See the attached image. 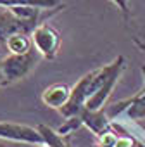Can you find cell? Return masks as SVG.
Segmentation results:
<instances>
[{
  "instance_id": "obj_1",
  "label": "cell",
  "mask_w": 145,
  "mask_h": 147,
  "mask_svg": "<svg viewBox=\"0 0 145 147\" xmlns=\"http://www.w3.org/2000/svg\"><path fill=\"white\" fill-rule=\"evenodd\" d=\"M40 57H42L40 52L33 49L26 54H9L7 57L0 59V71H2L4 85H12L26 78L36 67Z\"/></svg>"
},
{
  "instance_id": "obj_2",
  "label": "cell",
  "mask_w": 145,
  "mask_h": 147,
  "mask_svg": "<svg viewBox=\"0 0 145 147\" xmlns=\"http://www.w3.org/2000/svg\"><path fill=\"white\" fill-rule=\"evenodd\" d=\"M105 67H107V69H105V76H104V80H102L99 90H97V92L87 100V104H85L87 109L99 111V109L104 107V104H105L107 99L111 97V94H112L116 83L119 82L123 71L126 69V59H124L123 55H117L111 64H105Z\"/></svg>"
},
{
  "instance_id": "obj_3",
  "label": "cell",
  "mask_w": 145,
  "mask_h": 147,
  "mask_svg": "<svg viewBox=\"0 0 145 147\" xmlns=\"http://www.w3.org/2000/svg\"><path fill=\"white\" fill-rule=\"evenodd\" d=\"M31 38H33L35 49L40 52L42 57L48 61L57 57L59 49H60V33L54 26H50L48 23H40L33 30Z\"/></svg>"
},
{
  "instance_id": "obj_4",
  "label": "cell",
  "mask_w": 145,
  "mask_h": 147,
  "mask_svg": "<svg viewBox=\"0 0 145 147\" xmlns=\"http://www.w3.org/2000/svg\"><path fill=\"white\" fill-rule=\"evenodd\" d=\"M0 138L19 142V144H28V145H45L43 137L38 131V128L21 125V123L0 121Z\"/></svg>"
},
{
  "instance_id": "obj_5",
  "label": "cell",
  "mask_w": 145,
  "mask_h": 147,
  "mask_svg": "<svg viewBox=\"0 0 145 147\" xmlns=\"http://www.w3.org/2000/svg\"><path fill=\"white\" fill-rule=\"evenodd\" d=\"M4 11H0V42H5L11 35L14 33H33L36 24H31L24 19H21L12 9L2 7Z\"/></svg>"
},
{
  "instance_id": "obj_6",
  "label": "cell",
  "mask_w": 145,
  "mask_h": 147,
  "mask_svg": "<svg viewBox=\"0 0 145 147\" xmlns=\"http://www.w3.org/2000/svg\"><path fill=\"white\" fill-rule=\"evenodd\" d=\"M119 114H126L131 119H143L145 118V90H142L140 94H136L135 97L123 100L116 106H112L107 113V116L111 119H114Z\"/></svg>"
},
{
  "instance_id": "obj_7",
  "label": "cell",
  "mask_w": 145,
  "mask_h": 147,
  "mask_svg": "<svg viewBox=\"0 0 145 147\" xmlns=\"http://www.w3.org/2000/svg\"><path fill=\"white\" fill-rule=\"evenodd\" d=\"M71 92H72V88H69L66 83H52L50 87H47L42 92V102L47 107H52V109L59 111L69 102Z\"/></svg>"
},
{
  "instance_id": "obj_8",
  "label": "cell",
  "mask_w": 145,
  "mask_h": 147,
  "mask_svg": "<svg viewBox=\"0 0 145 147\" xmlns=\"http://www.w3.org/2000/svg\"><path fill=\"white\" fill-rule=\"evenodd\" d=\"M80 116H81V119H83V125L90 130V131H93L97 137H102L104 133H107V131H111L112 130V125H111V118L102 111V109H99V111H92V109H83L81 113H80Z\"/></svg>"
},
{
  "instance_id": "obj_9",
  "label": "cell",
  "mask_w": 145,
  "mask_h": 147,
  "mask_svg": "<svg viewBox=\"0 0 145 147\" xmlns=\"http://www.w3.org/2000/svg\"><path fill=\"white\" fill-rule=\"evenodd\" d=\"M5 49L9 54H26L30 50L35 49L33 45V38H31V33H14L11 35L5 42H4Z\"/></svg>"
},
{
  "instance_id": "obj_10",
  "label": "cell",
  "mask_w": 145,
  "mask_h": 147,
  "mask_svg": "<svg viewBox=\"0 0 145 147\" xmlns=\"http://www.w3.org/2000/svg\"><path fill=\"white\" fill-rule=\"evenodd\" d=\"M60 0H0V7H40L43 11L59 9Z\"/></svg>"
},
{
  "instance_id": "obj_11",
  "label": "cell",
  "mask_w": 145,
  "mask_h": 147,
  "mask_svg": "<svg viewBox=\"0 0 145 147\" xmlns=\"http://www.w3.org/2000/svg\"><path fill=\"white\" fill-rule=\"evenodd\" d=\"M36 128H38V131L42 133L45 145H48V147H71V145L67 144L66 137L60 135L57 130H52V128L47 126V125H38Z\"/></svg>"
},
{
  "instance_id": "obj_12",
  "label": "cell",
  "mask_w": 145,
  "mask_h": 147,
  "mask_svg": "<svg viewBox=\"0 0 145 147\" xmlns=\"http://www.w3.org/2000/svg\"><path fill=\"white\" fill-rule=\"evenodd\" d=\"M80 126H83V119H81V116L80 114H75V116H69V118H66V121L59 126V133L60 135H64V137H67V135H71L75 130H78Z\"/></svg>"
},
{
  "instance_id": "obj_13",
  "label": "cell",
  "mask_w": 145,
  "mask_h": 147,
  "mask_svg": "<svg viewBox=\"0 0 145 147\" xmlns=\"http://www.w3.org/2000/svg\"><path fill=\"white\" fill-rule=\"evenodd\" d=\"M111 2L123 12V16H124V19H128L130 18V7H128V0H111Z\"/></svg>"
},
{
  "instance_id": "obj_14",
  "label": "cell",
  "mask_w": 145,
  "mask_h": 147,
  "mask_svg": "<svg viewBox=\"0 0 145 147\" xmlns=\"http://www.w3.org/2000/svg\"><path fill=\"white\" fill-rule=\"evenodd\" d=\"M135 43H136V45H138V47H140L143 52H145V43H142V42H138V40H135Z\"/></svg>"
},
{
  "instance_id": "obj_15",
  "label": "cell",
  "mask_w": 145,
  "mask_h": 147,
  "mask_svg": "<svg viewBox=\"0 0 145 147\" xmlns=\"http://www.w3.org/2000/svg\"><path fill=\"white\" fill-rule=\"evenodd\" d=\"M4 49H5V45H4V42H0V55H2V52H4Z\"/></svg>"
},
{
  "instance_id": "obj_16",
  "label": "cell",
  "mask_w": 145,
  "mask_h": 147,
  "mask_svg": "<svg viewBox=\"0 0 145 147\" xmlns=\"http://www.w3.org/2000/svg\"><path fill=\"white\" fill-rule=\"evenodd\" d=\"M4 85V78H2V71H0V87Z\"/></svg>"
},
{
  "instance_id": "obj_17",
  "label": "cell",
  "mask_w": 145,
  "mask_h": 147,
  "mask_svg": "<svg viewBox=\"0 0 145 147\" xmlns=\"http://www.w3.org/2000/svg\"><path fill=\"white\" fill-rule=\"evenodd\" d=\"M142 73H143V76H145V66H142Z\"/></svg>"
},
{
  "instance_id": "obj_18",
  "label": "cell",
  "mask_w": 145,
  "mask_h": 147,
  "mask_svg": "<svg viewBox=\"0 0 145 147\" xmlns=\"http://www.w3.org/2000/svg\"><path fill=\"white\" fill-rule=\"evenodd\" d=\"M93 147H104V145H100V144H97V145H93Z\"/></svg>"
},
{
  "instance_id": "obj_19",
  "label": "cell",
  "mask_w": 145,
  "mask_h": 147,
  "mask_svg": "<svg viewBox=\"0 0 145 147\" xmlns=\"http://www.w3.org/2000/svg\"><path fill=\"white\" fill-rule=\"evenodd\" d=\"M38 147H48V145H38Z\"/></svg>"
}]
</instances>
